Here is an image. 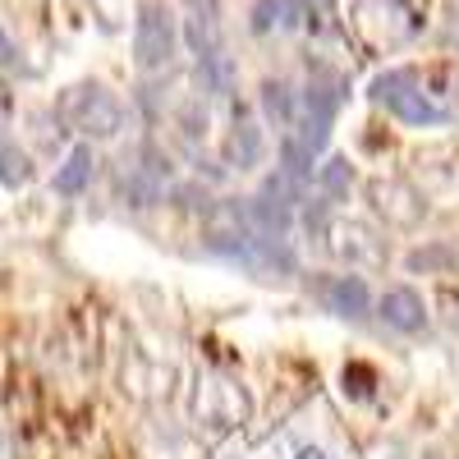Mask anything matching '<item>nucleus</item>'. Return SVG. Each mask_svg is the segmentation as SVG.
<instances>
[{
  "label": "nucleus",
  "instance_id": "7ed1b4c3",
  "mask_svg": "<svg viewBox=\"0 0 459 459\" xmlns=\"http://www.w3.org/2000/svg\"><path fill=\"white\" fill-rule=\"evenodd\" d=\"M350 28L363 47L372 51H395L413 42L423 28V10L413 0H350Z\"/></svg>",
  "mask_w": 459,
  "mask_h": 459
},
{
  "label": "nucleus",
  "instance_id": "4468645a",
  "mask_svg": "<svg viewBox=\"0 0 459 459\" xmlns=\"http://www.w3.org/2000/svg\"><path fill=\"white\" fill-rule=\"evenodd\" d=\"M198 74H203V88L216 92V97H225L230 88H235V60H230L225 51L203 56V60H198Z\"/></svg>",
  "mask_w": 459,
  "mask_h": 459
},
{
  "label": "nucleus",
  "instance_id": "aec40b11",
  "mask_svg": "<svg viewBox=\"0 0 459 459\" xmlns=\"http://www.w3.org/2000/svg\"><path fill=\"white\" fill-rule=\"evenodd\" d=\"M299 459H326L322 450H299Z\"/></svg>",
  "mask_w": 459,
  "mask_h": 459
},
{
  "label": "nucleus",
  "instance_id": "f257e3e1",
  "mask_svg": "<svg viewBox=\"0 0 459 459\" xmlns=\"http://www.w3.org/2000/svg\"><path fill=\"white\" fill-rule=\"evenodd\" d=\"M56 115L69 134H79L88 143H106V138H120L125 129V101L115 97L106 83H74L60 92Z\"/></svg>",
  "mask_w": 459,
  "mask_h": 459
},
{
  "label": "nucleus",
  "instance_id": "412c9836",
  "mask_svg": "<svg viewBox=\"0 0 459 459\" xmlns=\"http://www.w3.org/2000/svg\"><path fill=\"white\" fill-rule=\"evenodd\" d=\"M423 459H441V455H423Z\"/></svg>",
  "mask_w": 459,
  "mask_h": 459
},
{
  "label": "nucleus",
  "instance_id": "0eeeda50",
  "mask_svg": "<svg viewBox=\"0 0 459 459\" xmlns=\"http://www.w3.org/2000/svg\"><path fill=\"white\" fill-rule=\"evenodd\" d=\"M322 235H326L331 257L350 262V266H381L391 257L386 239H381L372 225H363V221H331V225H322Z\"/></svg>",
  "mask_w": 459,
  "mask_h": 459
},
{
  "label": "nucleus",
  "instance_id": "6ab92c4d",
  "mask_svg": "<svg viewBox=\"0 0 459 459\" xmlns=\"http://www.w3.org/2000/svg\"><path fill=\"white\" fill-rule=\"evenodd\" d=\"M14 65H19V47H14L5 19H0V69H14Z\"/></svg>",
  "mask_w": 459,
  "mask_h": 459
},
{
  "label": "nucleus",
  "instance_id": "2eb2a0df",
  "mask_svg": "<svg viewBox=\"0 0 459 459\" xmlns=\"http://www.w3.org/2000/svg\"><path fill=\"white\" fill-rule=\"evenodd\" d=\"M28 179H32V157L19 143H5V147H0V184L14 194V188H23Z\"/></svg>",
  "mask_w": 459,
  "mask_h": 459
},
{
  "label": "nucleus",
  "instance_id": "9b49d317",
  "mask_svg": "<svg viewBox=\"0 0 459 459\" xmlns=\"http://www.w3.org/2000/svg\"><path fill=\"white\" fill-rule=\"evenodd\" d=\"M262 161V129L248 110H235V134H230V166L253 170Z\"/></svg>",
  "mask_w": 459,
  "mask_h": 459
},
{
  "label": "nucleus",
  "instance_id": "20e7f679",
  "mask_svg": "<svg viewBox=\"0 0 459 459\" xmlns=\"http://www.w3.org/2000/svg\"><path fill=\"white\" fill-rule=\"evenodd\" d=\"M344 106V79L340 74H317V79L299 92V115H294V129L285 138H294L299 147H308L313 157L326 147L331 138V125Z\"/></svg>",
  "mask_w": 459,
  "mask_h": 459
},
{
  "label": "nucleus",
  "instance_id": "9d476101",
  "mask_svg": "<svg viewBox=\"0 0 459 459\" xmlns=\"http://www.w3.org/2000/svg\"><path fill=\"white\" fill-rule=\"evenodd\" d=\"M92 170H97V152H92V143H79L65 157V166H56V179H51V188L60 198H79L83 188L92 184Z\"/></svg>",
  "mask_w": 459,
  "mask_h": 459
},
{
  "label": "nucleus",
  "instance_id": "1a4fd4ad",
  "mask_svg": "<svg viewBox=\"0 0 459 459\" xmlns=\"http://www.w3.org/2000/svg\"><path fill=\"white\" fill-rule=\"evenodd\" d=\"M377 317L386 322L395 335H423L428 331V303L409 285H391L386 294L377 299Z\"/></svg>",
  "mask_w": 459,
  "mask_h": 459
},
{
  "label": "nucleus",
  "instance_id": "f03ea898",
  "mask_svg": "<svg viewBox=\"0 0 459 459\" xmlns=\"http://www.w3.org/2000/svg\"><path fill=\"white\" fill-rule=\"evenodd\" d=\"M372 101L386 106L400 125H413V129H428V125H446L450 120V106L428 92V74H418V69H386V74H377V79H372Z\"/></svg>",
  "mask_w": 459,
  "mask_h": 459
},
{
  "label": "nucleus",
  "instance_id": "f3484780",
  "mask_svg": "<svg viewBox=\"0 0 459 459\" xmlns=\"http://www.w3.org/2000/svg\"><path fill=\"white\" fill-rule=\"evenodd\" d=\"M377 386V372L368 363H344V395H354V400H368Z\"/></svg>",
  "mask_w": 459,
  "mask_h": 459
},
{
  "label": "nucleus",
  "instance_id": "ddd939ff",
  "mask_svg": "<svg viewBox=\"0 0 459 459\" xmlns=\"http://www.w3.org/2000/svg\"><path fill=\"white\" fill-rule=\"evenodd\" d=\"M262 110H266V120H272L281 129V138L294 129V115H299V97L290 83L272 79V83H262Z\"/></svg>",
  "mask_w": 459,
  "mask_h": 459
},
{
  "label": "nucleus",
  "instance_id": "a211bd4d",
  "mask_svg": "<svg viewBox=\"0 0 459 459\" xmlns=\"http://www.w3.org/2000/svg\"><path fill=\"white\" fill-rule=\"evenodd\" d=\"M455 262V253H446V248H432V253H413L409 257V266L413 272H423V266H450Z\"/></svg>",
  "mask_w": 459,
  "mask_h": 459
},
{
  "label": "nucleus",
  "instance_id": "39448f33",
  "mask_svg": "<svg viewBox=\"0 0 459 459\" xmlns=\"http://www.w3.org/2000/svg\"><path fill=\"white\" fill-rule=\"evenodd\" d=\"M179 51V19L166 0H143L138 19H134V60L143 74H157L170 69Z\"/></svg>",
  "mask_w": 459,
  "mask_h": 459
},
{
  "label": "nucleus",
  "instance_id": "6e6552de",
  "mask_svg": "<svg viewBox=\"0 0 459 459\" xmlns=\"http://www.w3.org/2000/svg\"><path fill=\"white\" fill-rule=\"evenodd\" d=\"M313 294L322 299V308H326L331 317L363 322L368 308H372V290H368V281L354 276V272H340V276H322V281H313Z\"/></svg>",
  "mask_w": 459,
  "mask_h": 459
},
{
  "label": "nucleus",
  "instance_id": "dca6fc26",
  "mask_svg": "<svg viewBox=\"0 0 459 459\" xmlns=\"http://www.w3.org/2000/svg\"><path fill=\"white\" fill-rule=\"evenodd\" d=\"M317 184H322L326 203L344 198V194H350V184H354V170H350V161H344V157H331V161L317 170Z\"/></svg>",
  "mask_w": 459,
  "mask_h": 459
},
{
  "label": "nucleus",
  "instance_id": "f8f14e48",
  "mask_svg": "<svg viewBox=\"0 0 459 459\" xmlns=\"http://www.w3.org/2000/svg\"><path fill=\"white\" fill-rule=\"evenodd\" d=\"M299 23H303L299 0H257L253 14H248V28H253L257 37H266V32H290V28H299Z\"/></svg>",
  "mask_w": 459,
  "mask_h": 459
},
{
  "label": "nucleus",
  "instance_id": "423d86ee",
  "mask_svg": "<svg viewBox=\"0 0 459 459\" xmlns=\"http://www.w3.org/2000/svg\"><path fill=\"white\" fill-rule=\"evenodd\" d=\"M368 203L391 230H418L428 221V198L418 194L409 179H386V175L372 179L368 184Z\"/></svg>",
  "mask_w": 459,
  "mask_h": 459
}]
</instances>
